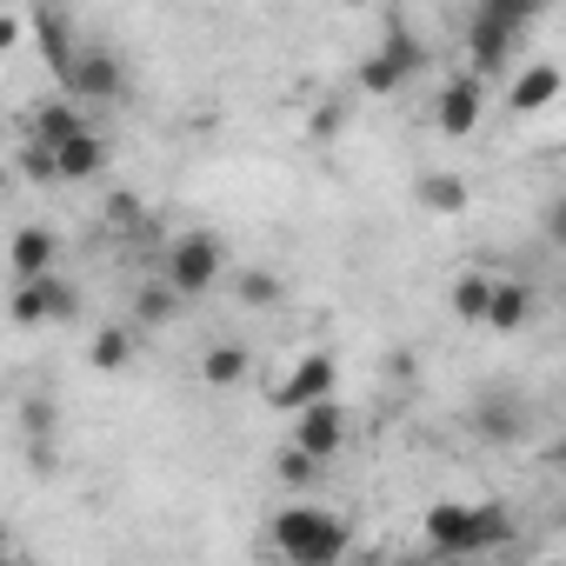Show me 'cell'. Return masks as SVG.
I'll return each instance as SVG.
<instances>
[{
  "label": "cell",
  "mask_w": 566,
  "mask_h": 566,
  "mask_svg": "<svg viewBox=\"0 0 566 566\" xmlns=\"http://www.w3.org/2000/svg\"><path fill=\"white\" fill-rule=\"evenodd\" d=\"M420 67H427V48H420L413 34H387V48H380L374 61H360V67H354V87H360V94H374V101H387V94H400Z\"/></svg>",
  "instance_id": "cell-4"
},
{
  "label": "cell",
  "mask_w": 566,
  "mask_h": 566,
  "mask_svg": "<svg viewBox=\"0 0 566 566\" xmlns=\"http://www.w3.org/2000/svg\"><path fill=\"white\" fill-rule=\"evenodd\" d=\"M21 167H28V180H61V174H54V147H41V140H28Z\"/></svg>",
  "instance_id": "cell-26"
},
{
  "label": "cell",
  "mask_w": 566,
  "mask_h": 566,
  "mask_svg": "<svg viewBox=\"0 0 566 566\" xmlns=\"http://www.w3.org/2000/svg\"><path fill=\"white\" fill-rule=\"evenodd\" d=\"M233 287H240L247 307H280V294H287V287H280V273H266V266H247Z\"/></svg>",
  "instance_id": "cell-23"
},
{
  "label": "cell",
  "mask_w": 566,
  "mask_h": 566,
  "mask_svg": "<svg viewBox=\"0 0 566 566\" xmlns=\"http://www.w3.org/2000/svg\"><path fill=\"white\" fill-rule=\"evenodd\" d=\"M486 287H493L486 273H460V280H453V314H460V321H480V314H486Z\"/></svg>",
  "instance_id": "cell-24"
},
{
  "label": "cell",
  "mask_w": 566,
  "mask_h": 566,
  "mask_svg": "<svg viewBox=\"0 0 566 566\" xmlns=\"http://www.w3.org/2000/svg\"><path fill=\"white\" fill-rule=\"evenodd\" d=\"M34 34H41V54L54 61V74H67V61H74V34H67V21H61L54 8H41V14H34Z\"/></svg>",
  "instance_id": "cell-18"
},
{
  "label": "cell",
  "mask_w": 566,
  "mask_h": 566,
  "mask_svg": "<svg viewBox=\"0 0 566 566\" xmlns=\"http://www.w3.org/2000/svg\"><path fill=\"white\" fill-rule=\"evenodd\" d=\"M273 473H280V486H294V493H307V486L321 480V460H314V453H301V447L287 440V447H280V467H273Z\"/></svg>",
  "instance_id": "cell-22"
},
{
  "label": "cell",
  "mask_w": 566,
  "mask_h": 566,
  "mask_svg": "<svg viewBox=\"0 0 566 566\" xmlns=\"http://www.w3.org/2000/svg\"><path fill=\"white\" fill-rule=\"evenodd\" d=\"M473 14H486V21H506L513 34H526L539 14H546V0H480V8Z\"/></svg>",
  "instance_id": "cell-21"
},
{
  "label": "cell",
  "mask_w": 566,
  "mask_h": 566,
  "mask_svg": "<svg viewBox=\"0 0 566 566\" xmlns=\"http://www.w3.org/2000/svg\"><path fill=\"white\" fill-rule=\"evenodd\" d=\"M553 94H559V67H526L520 81H513V114H539V107H553Z\"/></svg>",
  "instance_id": "cell-16"
},
{
  "label": "cell",
  "mask_w": 566,
  "mask_h": 566,
  "mask_svg": "<svg viewBox=\"0 0 566 566\" xmlns=\"http://www.w3.org/2000/svg\"><path fill=\"white\" fill-rule=\"evenodd\" d=\"M433 127L453 134V140H467V134L480 127V81H453V87H440V101H433Z\"/></svg>",
  "instance_id": "cell-10"
},
{
  "label": "cell",
  "mask_w": 566,
  "mask_h": 566,
  "mask_svg": "<svg viewBox=\"0 0 566 566\" xmlns=\"http://www.w3.org/2000/svg\"><path fill=\"white\" fill-rule=\"evenodd\" d=\"M513 48H520V34H513L506 21H486V14H473V28H467V61H473V81H493V74H506V67H513Z\"/></svg>",
  "instance_id": "cell-8"
},
{
  "label": "cell",
  "mask_w": 566,
  "mask_h": 566,
  "mask_svg": "<svg viewBox=\"0 0 566 566\" xmlns=\"http://www.w3.org/2000/svg\"><path fill=\"white\" fill-rule=\"evenodd\" d=\"M21 433L34 440V433H54V400H28L21 407Z\"/></svg>",
  "instance_id": "cell-27"
},
{
  "label": "cell",
  "mask_w": 566,
  "mask_h": 566,
  "mask_svg": "<svg viewBox=\"0 0 566 566\" xmlns=\"http://www.w3.org/2000/svg\"><path fill=\"white\" fill-rule=\"evenodd\" d=\"M14 41H21V21H14V14H0V54H8Z\"/></svg>",
  "instance_id": "cell-28"
},
{
  "label": "cell",
  "mask_w": 566,
  "mask_h": 566,
  "mask_svg": "<svg viewBox=\"0 0 566 566\" xmlns=\"http://www.w3.org/2000/svg\"><path fill=\"white\" fill-rule=\"evenodd\" d=\"M327 394H334V360H327V354H307V360L287 374V387H280L273 400L294 413V407H307V400H327Z\"/></svg>",
  "instance_id": "cell-11"
},
{
  "label": "cell",
  "mask_w": 566,
  "mask_h": 566,
  "mask_svg": "<svg viewBox=\"0 0 566 566\" xmlns=\"http://www.w3.org/2000/svg\"><path fill=\"white\" fill-rule=\"evenodd\" d=\"M420 200H427L433 213H467V180H460V174H427V180H420Z\"/></svg>",
  "instance_id": "cell-19"
},
{
  "label": "cell",
  "mask_w": 566,
  "mask_h": 566,
  "mask_svg": "<svg viewBox=\"0 0 566 566\" xmlns=\"http://www.w3.org/2000/svg\"><path fill=\"white\" fill-rule=\"evenodd\" d=\"M107 167V147H101V134H87V127H74L61 147H54V174L61 180H94Z\"/></svg>",
  "instance_id": "cell-12"
},
{
  "label": "cell",
  "mask_w": 566,
  "mask_h": 566,
  "mask_svg": "<svg viewBox=\"0 0 566 566\" xmlns=\"http://www.w3.org/2000/svg\"><path fill=\"white\" fill-rule=\"evenodd\" d=\"M0 193H8V167H0Z\"/></svg>",
  "instance_id": "cell-29"
},
{
  "label": "cell",
  "mask_w": 566,
  "mask_h": 566,
  "mask_svg": "<svg viewBox=\"0 0 566 566\" xmlns=\"http://www.w3.org/2000/svg\"><path fill=\"white\" fill-rule=\"evenodd\" d=\"M74 127H87L81 107H74V94H67V101H41V107L28 114V140H41V147H61Z\"/></svg>",
  "instance_id": "cell-13"
},
{
  "label": "cell",
  "mask_w": 566,
  "mask_h": 566,
  "mask_svg": "<svg viewBox=\"0 0 566 566\" xmlns=\"http://www.w3.org/2000/svg\"><path fill=\"white\" fill-rule=\"evenodd\" d=\"M200 380H207V387H240V380H247V347H240V340H213V347L200 354Z\"/></svg>",
  "instance_id": "cell-15"
},
{
  "label": "cell",
  "mask_w": 566,
  "mask_h": 566,
  "mask_svg": "<svg viewBox=\"0 0 566 566\" xmlns=\"http://www.w3.org/2000/svg\"><path fill=\"white\" fill-rule=\"evenodd\" d=\"M174 301H180V294L167 287V280H160V287H140V321H147V327H160V321H174Z\"/></svg>",
  "instance_id": "cell-25"
},
{
  "label": "cell",
  "mask_w": 566,
  "mask_h": 566,
  "mask_svg": "<svg viewBox=\"0 0 566 566\" xmlns=\"http://www.w3.org/2000/svg\"><path fill=\"white\" fill-rule=\"evenodd\" d=\"M87 360H94L101 374H120V367L134 360V334H127V327H101V334H94V354H87Z\"/></svg>",
  "instance_id": "cell-20"
},
{
  "label": "cell",
  "mask_w": 566,
  "mask_h": 566,
  "mask_svg": "<svg viewBox=\"0 0 566 566\" xmlns=\"http://www.w3.org/2000/svg\"><path fill=\"white\" fill-rule=\"evenodd\" d=\"M74 314V287L48 266V273H28L21 287H14V301H8V321L14 327H48V321H67Z\"/></svg>",
  "instance_id": "cell-5"
},
{
  "label": "cell",
  "mask_w": 566,
  "mask_h": 566,
  "mask_svg": "<svg viewBox=\"0 0 566 566\" xmlns=\"http://www.w3.org/2000/svg\"><path fill=\"white\" fill-rule=\"evenodd\" d=\"M427 539H433V553H493V546H506V513L440 500V506H427Z\"/></svg>",
  "instance_id": "cell-2"
},
{
  "label": "cell",
  "mask_w": 566,
  "mask_h": 566,
  "mask_svg": "<svg viewBox=\"0 0 566 566\" xmlns=\"http://www.w3.org/2000/svg\"><path fill=\"white\" fill-rule=\"evenodd\" d=\"M220 260H227V247H220L213 233H180V240L167 247V287H174L180 301H200L213 280H220Z\"/></svg>",
  "instance_id": "cell-3"
},
{
  "label": "cell",
  "mask_w": 566,
  "mask_h": 566,
  "mask_svg": "<svg viewBox=\"0 0 566 566\" xmlns=\"http://www.w3.org/2000/svg\"><path fill=\"white\" fill-rule=\"evenodd\" d=\"M533 287H526V280H493V287H486V327H500V334H520L526 321H533Z\"/></svg>",
  "instance_id": "cell-9"
},
{
  "label": "cell",
  "mask_w": 566,
  "mask_h": 566,
  "mask_svg": "<svg viewBox=\"0 0 566 566\" xmlns=\"http://www.w3.org/2000/svg\"><path fill=\"white\" fill-rule=\"evenodd\" d=\"M294 447H301V453H314V460H334V453L347 447V413L334 407V394H327V400L294 407Z\"/></svg>",
  "instance_id": "cell-7"
},
{
  "label": "cell",
  "mask_w": 566,
  "mask_h": 566,
  "mask_svg": "<svg viewBox=\"0 0 566 566\" xmlns=\"http://www.w3.org/2000/svg\"><path fill=\"white\" fill-rule=\"evenodd\" d=\"M54 253H61V240H54L48 227H21V233L8 240V260H14V280H28V273H48V266H54Z\"/></svg>",
  "instance_id": "cell-14"
},
{
  "label": "cell",
  "mask_w": 566,
  "mask_h": 566,
  "mask_svg": "<svg viewBox=\"0 0 566 566\" xmlns=\"http://www.w3.org/2000/svg\"><path fill=\"white\" fill-rule=\"evenodd\" d=\"M0 553H8V539H0Z\"/></svg>",
  "instance_id": "cell-30"
},
{
  "label": "cell",
  "mask_w": 566,
  "mask_h": 566,
  "mask_svg": "<svg viewBox=\"0 0 566 566\" xmlns=\"http://www.w3.org/2000/svg\"><path fill=\"white\" fill-rule=\"evenodd\" d=\"M347 526L327 513V506H287V513H273V553L280 559H301V566H334L347 559Z\"/></svg>",
  "instance_id": "cell-1"
},
{
  "label": "cell",
  "mask_w": 566,
  "mask_h": 566,
  "mask_svg": "<svg viewBox=\"0 0 566 566\" xmlns=\"http://www.w3.org/2000/svg\"><path fill=\"white\" fill-rule=\"evenodd\" d=\"M480 427H486L493 440H520V433H526V400H520V394H513V400H506V394H493V400H486V413H480Z\"/></svg>",
  "instance_id": "cell-17"
},
{
  "label": "cell",
  "mask_w": 566,
  "mask_h": 566,
  "mask_svg": "<svg viewBox=\"0 0 566 566\" xmlns=\"http://www.w3.org/2000/svg\"><path fill=\"white\" fill-rule=\"evenodd\" d=\"M61 81H67V94H74V101H114V94L127 87V67H120V54H114V48H87V41H81Z\"/></svg>",
  "instance_id": "cell-6"
}]
</instances>
